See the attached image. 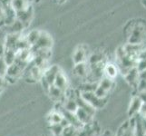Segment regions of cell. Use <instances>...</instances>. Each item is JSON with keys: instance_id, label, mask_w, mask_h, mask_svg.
Masks as SVG:
<instances>
[{"instance_id": "4dcf8cb0", "label": "cell", "mask_w": 146, "mask_h": 136, "mask_svg": "<svg viewBox=\"0 0 146 136\" xmlns=\"http://www.w3.org/2000/svg\"><path fill=\"white\" fill-rule=\"evenodd\" d=\"M144 136H146V130H145V134H144Z\"/></svg>"}, {"instance_id": "4316f807", "label": "cell", "mask_w": 146, "mask_h": 136, "mask_svg": "<svg viewBox=\"0 0 146 136\" xmlns=\"http://www.w3.org/2000/svg\"><path fill=\"white\" fill-rule=\"evenodd\" d=\"M41 83H42V85H43L44 89L48 92V91H49V88H50V86H51V85H50V84L46 81V78H44V76L41 78Z\"/></svg>"}, {"instance_id": "7402d4cb", "label": "cell", "mask_w": 146, "mask_h": 136, "mask_svg": "<svg viewBox=\"0 0 146 136\" xmlns=\"http://www.w3.org/2000/svg\"><path fill=\"white\" fill-rule=\"evenodd\" d=\"M75 132H76V128L73 125H69V126L64 128L62 135L63 136H74Z\"/></svg>"}, {"instance_id": "cb8c5ba5", "label": "cell", "mask_w": 146, "mask_h": 136, "mask_svg": "<svg viewBox=\"0 0 146 136\" xmlns=\"http://www.w3.org/2000/svg\"><path fill=\"white\" fill-rule=\"evenodd\" d=\"M103 62V55L100 54H92L89 58V63L90 64H94Z\"/></svg>"}, {"instance_id": "2e32d148", "label": "cell", "mask_w": 146, "mask_h": 136, "mask_svg": "<svg viewBox=\"0 0 146 136\" xmlns=\"http://www.w3.org/2000/svg\"><path fill=\"white\" fill-rule=\"evenodd\" d=\"M20 71H21V67L19 66L18 64H17L16 62H15L14 64L8 65L6 74L8 75L9 77H16L17 74H19Z\"/></svg>"}, {"instance_id": "9a60e30c", "label": "cell", "mask_w": 146, "mask_h": 136, "mask_svg": "<svg viewBox=\"0 0 146 136\" xmlns=\"http://www.w3.org/2000/svg\"><path fill=\"white\" fill-rule=\"evenodd\" d=\"M74 71V74L79 77H84L87 75V67L84 63H80V64H75Z\"/></svg>"}, {"instance_id": "30bf717a", "label": "cell", "mask_w": 146, "mask_h": 136, "mask_svg": "<svg viewBox=\"0 0 146 136\" xmlns=\"http://www.w3.org/2000/svg\"><path fill=\"white\" fill-rule=\"evenodd\" d=\"M104 72L105 74V76L114 80V78L117 76L118 70L116 65H114L113 64H106L104 67Z\"/></svg>"}, {"instance_id": "d4e9b609", "label": "cell", "mask_w": 146, "mask_h": 136, "mask_svg": "<svg viewBox=\"0 0 146 136\" xmlns=\"http://www.w3.org/2000/svg\"><path fill=\"white\" fill-rule=\"evenodd\" d=\"M63 118V114L59 113H54L50 115V122L51 123H59Z\"/></svg>"}, {"instance_id": "7a4b0ae2", "label": "cell", "mask_w": 146, "mask_h": 136, "mask_svg": "<svg viewBox=\"0 0 146 136\" xmlns=\"http://www.w3.org/2000/svg\"><path fill=\"white\" fill-rule=\"evenodd\" d=\"M80 97L91 104L94 109H102L105 105V99L98 98L94 92H81Z\"/></svg>"}, {"instance_id": "277c9868", "label": "cell", "mask_w": 146, "mask_h": 136, "mask_svg": "<svg viewBox=\"0 0 146 136\" xmlns=\"http://www.w3.org/2000/svg\"><path fill=\"white\" fill-rule=\"evenodd\" d=\"M143 101L140 98L139 95H135L132 99H131V103L128 108V116L130 118L135 117L139 113L141 108L143 106Z\"/></svg>"}, {"instance_id": "d6986e66", "label": "cell", "mask_w": 146, "mask_h": 136, "mask_svg": "<svg viewBox=\"0 0 146 136\" xmlns=\"http://www.w3.org/2000/svg\"><path fill=\"white\" fill-rule=\"evenodd\" d=\"M65 111H67V112H70V113H75L76 112V110L78 109V104L76 103V101L74 100V99H69L66 103L64 104V108Z\"/></svg>"}, {"instance_id": "9c48e42d", "label": "cell", "mask_w": 146, "mask_h": 136, "mask_svg": "<svg viewBox=\"0 0 146 136\" xmlns=\"http://www.w3.org/2000/svg\"><path fill=\"white\" fill-rule=\"evenodd\" d=\"M66 84H67V79L66 77L64 76V74L61 72L59 71L56 74V76H55V79H54V85L55 87L59 88L60 90L64 91L65 88H66Z\"/></svg>"}, {"instance_id": "6da1fadb", "label": "cell", "mask_w": 146, "mask_h": 136, "mask_svg": "<svg viewBox=\"0 0 146 136\" xmlns=\"http://www.w3.org/2000/svg\"><path fill=\"white\" fill-rule=\"evenodd\" d=\"M146 39V28L144 25L137 24L131 31L129 37V44H142Z\"/></svg>"}, {"instance_id": "5bb4252c", "label": "cell", "mask_w": 146, "mask_h": 136, "mask_svg": "<svg viewBox=\"0 0 146 136\" xmlns=\"http://www.w3.org/2000/svg\"><path fill=\"white\" fill-rule=\"evenodd\" d=\"M3 59H4L5 63L7 64V66L10 64H14L15 62H16V54H15V50L7 48V51L5 52Z\"/></svg>"}, {"instance_id": "f1b7e54d", "label": "cell", "mask_w": 146, "mask_h": 136, "mask_svg": "<svg viewBox=\"0 0 146 136\" xmlns=\"http://www.w3.org/2000/svg\"><path fill=\"white\" fill-rule=\"evenodd\" d=\"M138 58L139 59H146V48L141 50V52L139 53V55H138Z\"/></svg>"}, {"instance_id": "ba28073f", "label": "cell", "mask_w": 146, "mask_h": 136, "mask_svg": "<svg viewBox=\"0 0 146 136\" xmlns=\"http://www.w3.org/2000/svg\"><path fill=\"white\" fill-rule=\"evenodd\" d=\"M62 114H63V116L70 123V124L73 125V126H74L75 128H79V127H81L82 125H83V124L78 121V119L76 118V116H75V114H74V113H70V112H67V111H65L64 109H63V111H62Z\"/></svg>"}, {"instance_id": "ac0fdd59", "label": "cell", "mask_w": 146, "mask_h": 136, "mask_svg": "<svg viewBox=\"0 0 146 136\" xmlns=\"http://www.w3.org/2000/svg\"><path fill=\"white\" fill-rule=\"evenodd\" d=\"M40 33H41V32H39L38 30H32V31L27 34V36L26 37V39H27V43L29 44V45H31V46L35 45V44L36 43V41L39 38Z\"/></svg>"}, {"instance_id": "52a82bcc", "label": "cell", "mask_w": 146, "mask_h": 136, "mask_svg": "<svg viewBox=\"0 0 146 136\" xmlns=\"http://www.w3.org/2000/svg\"><path fill=\"white\" fill-rule=\"evenodd\" d=\"M59 71H60V69L57 65H53V66H51L48 70H46L43 76L46 78V80L50 84V85H52L54 84L55 76H56V74Z\"/></svg>"}, {"instance_id": "4fadbf2b", "label": "cell", "mask_w": 146, "mask_h": 136, "mask_svg": "<svg viewBox=\"0 0 146 136\" xmlns=\"http://www.w3.org/2000/svg\"><path fill=\"white\" fill-rule=\"evenodd\" d=\"M75 101H76V103L78 104V107H81V108L84 109L87 113H89L91 115H94V114L95 109L92 106L91 104H89L87 102H85V101L82 97L76 98V99H75Z\"/></svg>"}, {"instance_id": "5b68a950", "label": "cell", "mask_w": 146, "mask_h": 136, "mask_svg": "<svg viewBox=\"0 0 146 136\" xmlns=\"http://www.w3.org/2000/svg\"><path fill=\"white\" fill-rule=\"evenodd\" d=\"M74 114H75V116H76V118L78 119V121L82 124L89 123L90 122H91L92 117H93V115H91L84 109H83L81 107H78V109L76 110V112H75Z\"/></svg>"}, {"instance_id": "83f0119b", "label": "cell", "mask_w": 146, "mask_h": 136, "mask_svg": "<svg viewBox=\"0 0 146 136\" xmlns=\"http://www.w3.org/2000/svg\"><path fill=\"white\" fill-rule=\"evenodd\" d=\"M60 124H61V126L63 127V128H65V127H67V126H69V125H71L70 124V123L68 122V121L65 119L64 116H63V118H62V120L60 121V123H59Z\"/></svg>"}, {"instance_id": "3957f363", "label": "cell", "mask_w": 146, "mask_h": 136, "mask_svg": "<svg viewBox=\"0 0 146 136\" xmlns=\"http://www.w3.org/2000/svg\"><path fill=\"white\" fill-rule=\"evenodd\" d=\"M53 44L52 37L48 34L41 32L40 33L39 38L36 41V43L33 45V47H36L37 50H43V49H50Z\"/></svg>"}, {"instance_id": "8992f818", "label": "cell", "mask_w": 146, "mask_h": 136, "mask_svg": "<svg viewBox=\"0 0 146 136\" xmlns=\"http://www.w3.org/2000/svg\"><path fill=\"white\" fill-rule=\"evenodd\" d=\"M126 81L131 84V85H138L140 76H139V72L136 69V67H133L130 70V71L124 74Z\"/></svg>"}, {"instance_id": "ffe728a7", "label": "cell", "mask_w": 146, "mask_h": 136, "mask_svg": "<svg viewBox=\"0 0 146 136\" xmlns=\"http://www.w3.org/2000/svg\"><path fill=\"white\" fill-rule=\"evenodd\" d=\"M48 93H49V94H50V96H51L53 99H59L60 97L62 96L63 91H62V90H60V89L57 88V87H55L54 84H52L51 86H50V88H49Z\"/></svg>"}, {"instance_id": "7c38bea8", "label": "cell", "mask_w": 146, "mask_h": 136, "mask_svg": "<svg viewBox=\"0 0 146 136\" xmlns=\"http://www.w3.org/2000/svg\"><path fill=\"white\" fill-rule=\"evenodd\" d=\"M12 7L17 12L24 11L29 7V0H12Z\"/></svg>"}, {"instance_id": "f546056e", "label": "cell", "mask_w": 146, "mask_h": 136, "mask_svg": "<svg viewBox=\"0 0 146 136\" xmlns=\"http://www.w3.org/2000/svg\"><path fill=\"white\" fill-rule=\"evenodd\" d=\"M143 4H144V6L146 7V0H143Z\"/></svg>"}, {"instance_id": "484cf974", "label": "cell", "mask_w": 146, "mask_h": 136, "mask_svg": "<svg viewBox=\"0 0 146 136\" xmlns=\"http://www.w3.org/2000/svg\"><path fill=\"white\" fill-rule=\"evenodd\" d=\"M7 69V65L5 63L4 59L3 58L0 59V75H3L6 74Z\"/></svg>"}, {"instance_id": "e0dca14e", "label": "cell", "mask_w": 146, "mask_h": 136, "mask_svg": "<svg viewBox=\"0 0 146 136\" xmlns=\"http://www.w3.org/2000/svg\"><path fill=\"white\" fill-rule=\"evenodd\" d=\"M98 85L100 87H102L104 90H105L106 92H110L111 90L113 89V80L110 79L108 77L105 76L104 78H102L100 80V83L98 84Z\"/></svg>"}, {"instance_id": "603a6c76", "label": "cell", "mask_w": 146, "mask_h": 136, "mask_svg": "<svg viewBox=\"0 0 146 136\" xmlns=\"http://www.w3.org/2000/svg\"><path fill=\"white\" fill-rule=\"evenodd\" d=\"M94 93L98 98H101V99H105L107 96V94H108V92H106L105 90H104L102 87H100L99 85H97V87L95 88Z\"/></svg>"}, {"instance_id": "8fae6325", "label": "cell", "mask_w": 146, "mask_h": 136, "mask_svg": "<svg viewBox=\"0 0 146 136\" xmlns=\"http://www.w3.org/2000/svg\"><path fill=\"white\" fill-rule=\"evenodd\" d=\"M85 55H86V52H85V50L82 46H79L77 49H75L73 55V60L74 64H76L80 63H84L85 60Z\"/></svg>"}, {"instance_id": "44dd1931", "label": "cell", "mask_w": 146, "mask_h": 136, "mask_svg": "<svg viewBox=\"0 0 146 136\" xmlns=\"http://www.w3.org/2000/svg\"><path fill=\"white\" fill-rule=\"evenodd\" d=\"M49 129L51 130V132L55 135V136H60L62 135L64 128L61 126L60 123H51V125L49 126Z\"/></svg>"}]
</instances>
